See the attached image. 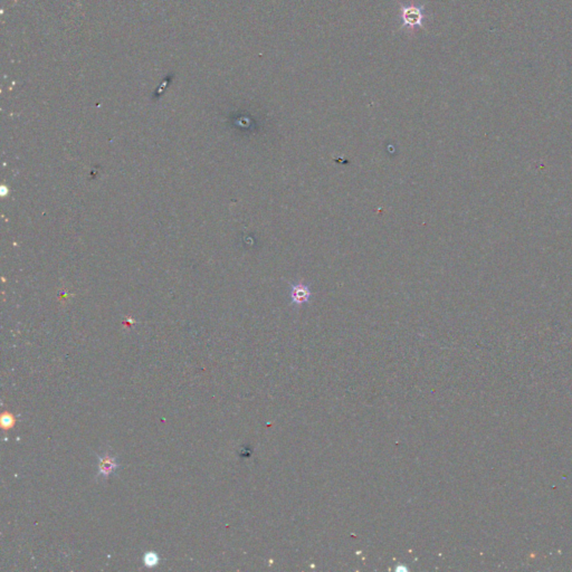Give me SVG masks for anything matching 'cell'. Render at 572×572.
<instances>
[{
  "label": "cell",
  "mask_w": 572,
  "mask_h": 572,
  "mask_svg": "<svg viewBox=\"0 0 572 572\" xmlns=\"http://www.w3.org/2000/svg\"><path fill=\"white\" fill-rule=\"evenodd\" d=\"M401 17L404 20V26H409V27H416L423 26V11L420 8L416 6H408L404 7L401 10Z\"/></svg>",
  "instance_id": "1"
},
{
  "label": "cell",
  "mask_w": 572,
  "mask_h": 572,
  "mask_svg": "<svg viewBox=\"0 0 572 572\" xmlns=\"http://www.w3.org/2000/svg\"><path fill=\"white\" fill-rule=\"evenodd\" d=\"M118 469V463L115 457L109 453H104L98 456V472L97 476L101 478H107Z\"/></svg>",
  "instance_id": "2"
},
{
  "label": "cell",
  "mask_w": 572,
  "mask_h": 572,
  "mask_svg": "<svg viewBox=\"0 0 572 572\" xmlns=\"http://www.w3.org/2000/svg\"><path fill=\"white\" fill-rule=\"evenodd\" d=\"M291 296L293 298V302L298 303V304H301V303H304L307 301V298L310 297L309 288H307L306 286H304V285H295L293 287Z\"/></svg>",
  "instance_id": "3"
},
{
  "label": "cell",
  "mask_w": 572,
  "mask_h": 572,
  "mask_svg": "<svg viewBox=\"0 0 572 572\" xmlns=\"http://www.w3.org/2000/svg\"><path fill=\"white\" fill-rule=\"evenodd\" d=\"M14 424H15V418L12 417V415H10V414L2 415V417H1V426H2L3 428H6V429L11 428L12 426H14Z\"/></svg>",
  "instance_id": "4"
},
{
  "label": "cell",
  "mask_w": 572,
  "mask_h": 572,
  "mask_svg": "<svg viewBox=\"0 0 572 572\" xmlns=\"http://www.w3.org/2000/svg\"><path fill=\"white\" fill-rule=\"evenodd\" d=\"M158 561H159V558H158L157 554L153 553V552L146 553L145 556H144V563H145V566H148V567H154V566L158 563Z\"/></svg>",
  "instance_id": "5"
}]
</instances>
